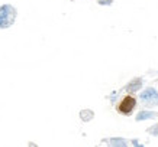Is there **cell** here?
I'll use <instances>...</instances> for the list:
<instances>
[{
  "mask_svg": "<svg viewBox=\"0 0 158 147\" xmlns=\"http://www.w3.org/2000/svg\"><path fill=\"white\" fill-rule=\"evenodd\" d=\"M135 105H136V100H135L132 95H125L123 98L120 100V103L118 104L116 110L119 111L120 114H129L132 113V110L135 108Z\"/></svg>",
  "mask_w": 158,
  "mask_h": 147,
  "instance_id": "obj_1",
  "label": "cell"
}]
</instances>
